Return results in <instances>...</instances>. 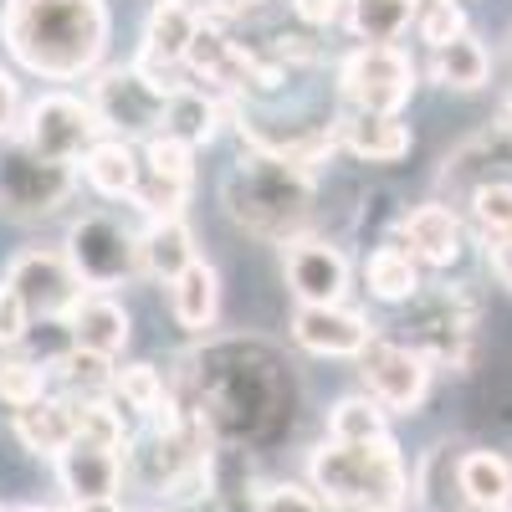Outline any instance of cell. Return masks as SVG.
Instances as JSON below:
<instances>
[{
    "label": "cell",
    "instance_id": "obj_1",
    "mask_svg": "<svg viewBox=\"0 0 512 512\" xmlns=\"http://www.w3.org/2000/svg\"><path fill=\"white\" fill-rule=\"evenodd\" d=\"M108 6L103 0H0V41L6 52L52 82L98 72L108 52Z\"/></svg>",
    "mask_w": 512,
    "mask_h": 512
},
{
    "label": "cell",
    "instance_id": "obj_2",
    "mask_svg": "<svg viewBox=\"0 0 512 512\" xmlns=\"http://www.w3.org/2000/svg\"><path fill=\"white\" fill-rule=\"evenodd\" d=\"M308 477H313V492L338 512H400L410 502V472H405V456L395 446V436L384 441H364V446H349V441H323L313 456H308Z\"/></svg>",
    "mask_w": 512,
    "mask_h": 512
},
{
    "label": "cell",
    "instance_id": "obj_3",
    "mask_svg": "<svg viewBox=\"0 0 512 512\" xmlns=\"http://www.w3.org/2000/svg\"><path fill=\"white\" fill-rule=\"evenodd\" d=\"M308 200H313L308 169L282 159V154H262V149H251L226 180L231 221L246 226L251 236H267V241H287L297 226H303Z\"/></svg>",
    "mask_w": 512,
    "mask_h": 512
},
{
    "label": "cell",
    "instance_id": "obj_4",
    "mask_svg": "<svg viewBox=\"0 0 512 512\" xmlns=\"http://www.w3.org/2000/svg\"><path fill=\"white\" fill-rule=\"evenodd\" d=\"M62 256L72 262L82 292H113V287H128L144 272L139 231H128L118 216H82V221H72Z\"/></svg>",
    "mask_w": 512,
    "mask_h": 512
},
{
    "label": "cell",
    "instance_id": "obj_5",
    "mask_svg": "<svg viewBox=\"0 0 512 512\" xmlns=\"http://www.w3.org/2000/svg\"><path fill=\"white\" fill-rule=\"evenodd\" d=\"M93 113L113 139H154L164 134V103H169V82L149 77L139 62L134 67H108L93 82Z\"/></svg>",
    "mask_w": 512,
    "mask_h": 512
},
{
    "label": "cell",
    "instance_id": "obj_6",
    "mask_svg": "<svg viewBox=\"0 0 512 512\" xmlns=\"http://www.w3.org/2000/svg\"><path fill=\"white\" fill-rule=\"evenodd\" d=\"M72 195V164L41 159L26 139H0V210L16 221L52 216Z\"/></svg>",
    "mask_w": 512,
    "mask_h": 512
},
{
    "label": "cell",
    "instance_id": "obj_7",
    "mask_svg": "<svg viewBox=\"0 0 512 512\" xmlns=\"http://www.w3.org/2000/svg\"><path fill=\"white\" fill-rule=\"evenodd\" d=\"M103 134V123L93 113V103H82L72 93H47L36 98L26 123H21V139L41 154V159H57V164H72L82 159Z\"/></svg>",
    "mask_w": 512,
    "mask_h": 512
},
{
    "label": "cell",
    "instance_id": "obj_8",
    "mask_svg": "<svg viewBox=\"0 0 512 512\" xmlns=\"http://www.w3.org/2000/svg\"><path fill=\"white\" fill-rule=\"evenodd\" d=\"M415 93V62L384 41V47H364L344 62V98L359 113H400Z\"/></svg>",
    "mask_w": 512,
    "mask_h": 512
},
{
    "label": "cell",
    "instance_id": "obj_9",
    "mask_svg": "<svg viewBox=\"0 0 512 512\" xmlns=\"http://www.w3.org/2000/svg\"><path fill=\"white\" fill-rule=\"evenodd\" d=\"M359 374L364 390L384 405V410H420L425 390H431V359L410 344H384V338H369V349L359 354Z\"/></svg>",
    "mask_w": 512,
    "mask_h": 512
},
{
    "label": "cell",
    "instance_id": "obj_10",
    "mask_svg": "<svg viewBox=\"0 0 512 512\" xmlns=\"http://www.w3.org/2000/svg\"><path fill=\"white\" fill-rule=\"evenodd\" d=\"M6 282L21 292V303L31 308V318H67L72 303L82 297V282L72 272V262L62 251H21L16 262L6 267Z\"/></svg>",
    "mask_w": 512,
    "mask_h": 512
},
{
    "label": "cell",
    "instance_id": "obj_11",
    "mask_svg": "<svg viewBox=\"0 0 512 512\" xmlns=\"http://www.w3.org/2000/svg\"><path fill=\"white\" fill-rule=\"evenodd\" d=\"M292 338L318 359H359L369 349V318L344 308V303H297L292 313Z\"/></svg>",
    "mask_w": 512,
    "mask_h": 512
},
{
    "label": "cell",
    "instance_id": "obj_12",
    "mask_svg": "<svg viewBox=\"0 0 512 512\" xmlns=\"http://www.w3.org/2000/svg\"><path fill=\"white\" fill-rule=\"evenodd\" d=\"M282 277H287V292L297 303H344L349 292V262L344 251L328 246V241H287L282 251Z\"/></svg>",
    "mask_w": 512,
    "mask_h": 512
},
{
    "label": "cell",
    "instance_id": "obj_13",
    "mask_svg": "<svg viewBox=\"0 0 512 512\" xmlns=\"http://www.w3.org/2000/svg\"><path fill=\"white\" fill-rule=\"evenodd\" d=\"M205 11L195 6V0H159V6L149 11V26H144V52H139V67L149 77L164 82V72H175L190 52V41L200 31Z\"/></svg>",
    "mask_w": 512,
    "mask_h": 512
},
{
    "label": "cell",
    "instance_id": "obj_14",
    "mask_svg": "<svg viewBox=\"0 0 512 512\" xmlns=\"http://www.w3.org/2000/svg\"><path fill=\"white\" fill-rule=\"evenodd\" d=\"M57 482L72 502H113L118 487H123V456L113 446H98V441L77 436L57 456Z\"/></svg>",
    "mask_w": 512,
    "mask_h": 512
},
{
    "label": "cell",
    "instance_id": "obj_15",
    "mask_svg": "<svg viewBox=\"0 0 512 512\" xmlns=\"http://www.w3.org/2000/svg\"><path fill=\"white\" fill-rule=\"evenodd\" d=\"M128 328H134V323H128V308L118 303L113 292H82L72 303V313H67L72 349H88V354H103V359L123 354Z\"/></svg>",
    "mask_w": 512,
    "mask_h": 512
},
{
    "label": "cell",
    "instance_id": "obj_16",
    "mask_svg": "<svg viewBox=\"0 0 512 512\" xmlns=\"http://www.w3.org/2000/svg\"><path fill=\"white\" fill-rule=\"evenodd\" d=\"M333 144H344L349 154L369 159V164H395L410 154V128L400 123V113H344L333 128Z\"/></svg>",
    "mask_w": 512,
    "mask_h": 512
},
{
    "label": "cell",
    "instance_id": "obj_17",
    "mask_svg": "<svg viewBox=\"0 0 512 512\" xmlns=\"http://www.w3.org/2000/svg\"><path fill=\"white\" fill-rule=\"evenodd\" d=\"M400 246L425 267H451L461 256V221L456 210L431 200V205H415L410 216L400 221Z\"/></svg>",
    "mask_w": 512,
    "mask_h": 512
},
{
    "label": "cell",
    "instance_id": "obj_18",
    "mask_svg": "<svg viewBox=\"0 0 512 512\" xmlns=\"http://www.w3.org/2000/svg\"><path fill=\"white\" fill-rule=\"evenodd\" d=\"M16 441L31 456H62L77 441V405L72 395H41L36 405L16 410Z\"/></svg>",
    "mask_w": 512,
    "mask_h": 512
},
{
    "label": "cell",
    "instance_id": "obj_19",
    "mask_svg": "<svg viewBox=\"0 0 512 512\" xmlns=\"http://www.w3.org/2000/svg\"><path fill=\"white\" fill-rule=\"evenodd\" d=\"M82 175H88V185L108 200H134L139 185H144V159L134 154L128 139H98L82 154Z\"/></svg>",
    "mask_w": 512,
    "mask_h": 512
},
{
    "label": "cell",
    "instance_id": "obj_20",
    "mask_svg": "<svg viewBox=\"0 0 512 512\" xmlns=\"http://www.w3.org/2000/svg\"><path fill=\"white\" fill-rule=\"evenodd\" d=\"M169 313H175L180 328L205 333L210 323H216V313H221V272L195 256V262L169 282Z\"/></svg>",
    "mask_w": 512,
    "mask_h": 512
},
{
    "label": "cell",
    "instance_id": "obj_21",
    "mask_svg": "<svg viewBox=\"0 0 512 512\" xmlns=\"http://www.w3.org/2000/svg\"><path fill=\"white\" fill-rule=\"evenodd\" d=\"M139 262L154 282H175L195 262V236L185 216H154V226L139 236Z\"/></svg>",
    "mask_w": 512,
    "mask_h": 512
},
{
    "label": "cell",
    "instance_id": "obj_22",
    "mask_svg": "<svg viewBox=\"0 0 512 512\" xmlns=\"http://www.w3.org/2000/svg\"><path fill=\"white\" fill-rule=\"evenodd\" d=\"M461 502L482 512H512V461L497 451H461Z\"/></svg>",
    "mask_w": 512,
    "mask_h": 512
},
{
    "label": "cell",
    "instance_id": "obj_23",
    "mask_svg": "<svg viewBox=\"0 0 512 512\" xmlns=\"http://www.w3.org/2000/svg\"><path fill=\"white\" fill-rule=\"evenodd\" d=\"M410 492L431 512H461V451L451 441H436L420 456L415 477H410Z\"/></svg>",
    "mask_w": 512,
    "mask_h": 512
},
{
    "label": "cell",
    "instance_id": "obj_24",
    "mask_svg": "<svg viewBox=\"0 0 512 512\" xmlns=\"http://www.w3.org/2000/svg\"><path fill=\"white\" fill-rule=\"evenodd\" d=\"M420 16V0H344V21L359 41L384 47V41H400Z\"/></svg>",
    "mask_w": 512,
    "mask_h": 512
},
{
    "label": "cell",
    "instance_id": "obj_25",
    "mask_svg": "<svg viewBox=\"0 0 512 512\" xmlns=\"http://www.w3.org/2000/svg\"><path fill=\"white\" fill-rule=\"evenodd\" d=\"M364 282H369V292L379 297V303H410V297L420 292V262L400 241L374 246L369 262H364Z\"/></svg>",
    "mask_w": 512,
    "mask_h": 512
},
{
    "label": "cell",
    "instance_id": "obj_26",
    "mask_svg": "<svg viewBox=\"0 0 512 512\" xmlns=\"http://www.w3.org/2000/svg\"><path fill=\"white\" fill-rule=\"evenodd\" d=\"M487 72H492V57L472 31H461L456 41L436 47V57H431V77L441 82V88H456V93H477L487 82Z\"/></svg>",
    "mask_w": 512,
    "mask_h": 512
},
{
    "label": "cell",
    "instance_id": "obj_27",
    "mask_svg": "<svg viewBox=\"0 0 512 512\" xmlns=\"http://www.w3.org/2000/svg\"><path fill=\"white\" fill-rule=\"evenodd\" d=\"M108 390L118 395V405H128L134 415H144V420H169L175 415V400H169V384H164V374L154 369V364H123V369H113V384Z\"/></svg>",
    "mask_w": 512,
    "mask_h": 512
},
{
    "label": "cell",
    "instance_id": "obj_28",
    "mask_svg": "<svg viewBox=\"0 0 512 512\" xmlns=\"http://www.w3.org/2000/svg\"><path fill=\"white\" fill-rule=\"evenodd\" d=\"M216 123H221V103L205 98V88H169L164 134H175V139H185L195 149V144L216 139Z\"/></svg>",
    "mask_w": 512,
    "mask_h": 512
},
{
    "label": "cell",
    "instance_id": "obj_29",
    "mask_svg": "<svg viewBox=\"0 0 512 512\" xmlns=\"http://www.w3.org/2000/svg\"><path fill=\"white\" fill-rule=\"evenodd\" d=\"M384 436H390V410H384L369 390L338 400V405L328 410V441L364 446V441H384Z\"/></svg>",
    "mask_w": 512,
    "mask_h": 512
},
{
    "label": "cell",
    "instance_id": "obj_30",
    "mask_svg": "<svg viewBox=\"0 0 512 512\" xmlns=\"http://www.w3.org/2000/svg\"><path fill=\"white\" fill-rule=\"evenodd\" d=\"M47 369H52V379L67 384L72 400H93V395H103L108 384H113L108 359H103V354H88V349H67V354H62L57 364H47Z\"/></svg>",
    "mask_w": 512,
    "mask_h": 512
},
{
    "label": "cell",
    "instance_id": "obj_31",
    "mask_svg": "<svg viewBox=\"0 0 512 512\" xmlns=\"http://www.w3.org/2000/svg\"><path fill=\"white\" fill-rule=\"evenodd\" d=\"M41 395H52V369L31 364V359H0V405L6 410H26Z\"/></svg>",
    "mask_w": 512,
    "mask_h": 512
},
{
    "label": "cell",
    "instance_id": "obj_32",
    "mask_svg": "<svg viewBox=\"0 0 512 512\" xmlns=\"http://www.w3.org/2000/svg\"><path fill=\"white\" fill-rule=\"evenodd\" d=\"M472 221L487 241H512V180H482L472 190Z\"/></svg>",
    "mask_w": 512,
    "mask_h": 512
},
{
    "label": "cell",
    "instance_id": "obj_33",
    "mask_svg": "<svg viewBox=\"0 0 512 512\" xmlns=\"http://www.w3.org/2000/svg\"><path fill=\"white\" fill-rule=\"evenodd\" d=\"M144 175L190 190V180H195V149L185 139H175V134H154L149 149H144Z\"/></svg>",
    "mask_w": 512,
    "mask_h": 512
},
{
    "label": "cell",
    "instance_id": "obj_34",
    "mask_svg": "<svg viewBox=\"0 0 512 512\" xmlns=\"http://www.w3.org/2000/svg\"><path fill=\"white\" fill-rule=\"evenodd\" d=\"M72 405H77V436H82V441H98V446H113V451L128 446L123 410H118V405H108L103 395H93V400H72Z\"/></svg>",
    "mask_w": 512,
    "mask_h": 512
},
{
    "label": "cell",
    "instance_id": "obj_35",
    "mask_svg": "<svg viewBox=\"0 0 512 512\" xmlns=\"http://www.w3.org/2000/svg\"><path fill=\"white\" fill-rule=\"evenodd\" d=\"M415 26H420V36L431 41V52H436V47H446V41H456L466 31V16H461L456 0H431V6L415 16Z\"/></svg>",
    "mask_w": 512,
    "mask_h": 512
},
{
    "label": "cell",
    "instance_id": "obj_36",
    "mask_svg": "<svg viewBox=\"0 0 512 512\" xmlns=\"http://www.w3.org/2000/svg\"><path fill=\"white\" fill-rule=\"evenodd\" d=\"M256 512H333L313 487H292V482H282V487H272V492H262V502H256Z\"/></svg>",
    "mask_w": 512,
    "mask_h": 512
},
{
    "label": "cell",
    "instance_id": "obj_37",
    "mask_svg": "<svg viewBox=\"0 0 512 512\" xmlns=\"http://www.w3.org/2000/svg\"><path fill=\"white\" fill-rule=\"evenodd\" d=\"M31 328V308L21 303V292L11 282H0V349H16Z\"/></svg>",
    "mask_w": 512,
    "mask_h": 512
},
{
    "label": "cell",
    "instance_id": "obj_38",
    "mask_svg": "<svg viewBox=\"0 0 512 512\" xmlns=\"http://www.w3.org/2000/svg\"><path fill=\"white\" fill-rule=\"evenodd\" d=\"M11 128H21V93H16V77L0 72V139H6Z\"/></svg>",
    "mask_w": 512,
    "mask_h": 512
},
{
    "label": "cell",
    "instance_id": "obj_39",
    "mask_svg": "<svg viewBox=\"0 0 512 512\" xmlns=\"http://www.w3.org/2000/svg\"><path fill=\"white\" fill-rule=\"evenodd\" d=\"M292 11L308 26H333L338 16H344V0H292Z\"/></svg>",
    "mask_w": 512,
    "mask_h": 512
},
{
    "label": "cell",
    "instance_id": "obj_40",
    "mask_svg": "<svg viewBox=\"0 0 512 512\" xmlns=\"http://www.w3.org/2000/svg\"><path fill=\"white\" fill-rule=\"evenodd\" d=\"M487 256H492V272H497V282L512 292V241H492V246H487Z\"/></svg>",
    "mask_w": 512,
    "mask_h": 512
},
{
    "label": "cell",
    "instance_id": "obj_41",
    "mask_svg": "<svg viewBox=\"0 0 512 512\" xmlns=\"http://www.w3.org/2000/svg\"><path fill=\"white\" fill-rule=\"evenodd\" d=\"M72 512H123V507L113 497V502H72Z\"/></svg>",
    "mask_w": 512,
    "mask_h": 512
},
{
    "label": "cell",
    "instance_id": "obj_42",
    "mask_svg": "<svg viewBox=\"0 0 512 512\" xmlns=\"http://www.w3.org/2000/svg\"><path fill=\"white\" fill-rule=\"evenodd\" d=\"M6 512H52V507H41V502H26V507H6Z\"/></svg>",
    "mask_w": 512,
    "mask_h": 512
},
{
    "label": "cell",
    "instance_id": "obj_43",
    "mask_svg": "<svg viewBox=\"0 0 512 512\" xmlns=\"http://www.w3.org/2000/svg\"><path fill=\"white\" fill-rule=\"evenodd\" d=\"M502 123H507V134H512V103H507V118H502Z\"/></svg>",
    "mask_w": 512,
    "mask_h": 512
},
{
    "label": "cell",
    "instance_id": "obj_44",
    "mask_svg": "<svg viewBox=\"0 0 512 512\" xmlns=\"http://www.w3.org/2000/svg\"><path fill=\"white\" fill-rule=\"evenodd\" d=\"M154 512H180V507H154Z\"/></svg>",
    "mask_w": 512,
    "mask_h": 512
},
{
    "label": "cell",
    "instance_id": "obj_45",
    "mask_svg": "<svg viewBox=\"0 0 512 512\" xmlns=\"http://www.w3.org/2000/svg\"><path fill=\"white\" fill-rule=\"evenodd\" d=\"M461 512H482V507H461Z\"/></svg>",
    "mask_w": 512,
    "mask_h": 512
},
{
    "label": "cell",
    "instance_id": "obj_46",
    "mask_svg": "<svg viewBox=\"0 0 512 512\" xmlns=\"http://www.w3.org/2000/svg\"><path fill=\"white\" fill-rule=\"evenodd\" d=\"M0 512H6V507H0Z\"/></svg>",
    "mask_w": 512,
    "mask_h": 512
}]
</instances>
